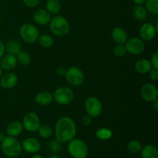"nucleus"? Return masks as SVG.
<instances>
[{
	"mask_svg": "<svg viewBox=\"0 0 158 158\" xmlns=\"http://www.w3.org/2000/svg\"><path fill=\"white\" fill-rule=\"evenodd\" d=\"M56 140L61 143H68L77 134V125L74 120L69 117H63L57 120L54 128Z\"/></svg>",
	"mask_w": 158,
	"mask_h": 158,
	"instance_id": "obj_1",
	"label": "nucleus"
},
{
	"mask_svg": "<svg viewBox=\"0 0 158 158\" xmlns=\"http://www.w3.org/2000/svg\"><path fill=\"white\" fill-rule=\"evenodd\" d=\"M49 27L53 35L60 37L66 35L70 30L69 23L63 15H56L53 18H51Z\"/></svg>",
	"mask_w": 158,
	"mask_h": 158,
	"instance_id": "obj_2",
	"label": "nucleus"
},
{
	"mask_svg": "<svg viewBox=\"0 0 158 158\" xmlns=\"http://www.w3.org/2000/svg\"><path fill=\"white\" fill-rule=\"evenodd\" d=\"M1 151L6 157H18L23 151L22 144L15 137H6L1 143Z\"/></svg>",
	"mask_w": 158,
	"mask_h": 158,
	"instance_id": "obj_3",
	"label": "nucleus"
},
{
	"mask_svg": "<svg viewBox=\"0 0 158 158\" xmlns=\"http://www.w3.org/2000/svg\"><path fill=\"white\" fill-rule=\"evenodd\" d=\"M67 151L69 155L73 158H86L89 154L86 143L81 139L75 137L68 142Z\"/></svg>",
	"mask_w": 158,
	"mask_h": 158,
	"instance_id": "obj_4",
	"label": "nucleus"
},
{
	"mask_svg": "<svg viewBox=\"0 0 158 158\" xmlns=\"http://www.w3.org/2000/svg\"><path fill=\"white\" fill-rule=\"evenodd\" d=\"M40 30L36 26L30 23H25L19 29V35L22 40L28 44H33L38 40Z\"/></svg>",
	"mask_w": 158,
	"mask_h": 158,
	"instance_id": "obj_5",
	"label": "nucleus"
},
{
	"mask_svg": "<svg viewBox=\"0 0 158 158\" xmlns=\"http://www.w3.org/2000/svg\"><path fill=\"white\" fill-rule=\"evenodd\" d=\"M53 100L60 105H69L73 101L74 93L68 86H60L54 91Z\"/></svg>",
	"mask_w": 158,
	"mask_h": 158,
	"instance_id": "obj_6",
	"label": "nucleus"
},
{
	"mask_svg": "<svg viewBox=\"0 0 158 158\" xmlns=\"http://www.w3.org/2000/svg\"><path fill=\"white\" fill-rule=\"evenodd\" d=\"M64 76L66 81L74 86H81L84 83V73L80 68L77 66H72L66 69Z\"/></svg>",
	"mask_w": 158,
	"mask_h": 158,
	"instance_id": "obj_7",
	"label": "nucleus"
},
{
	"mask_svg": "<svg viewBox=\"0 0 158 158\" xmlns=\"http://www.w3.org/2000/svg\"><path fill=\"white\" fill-rule=\"evenodd\" d=\"M84 107L86 114L90 116L92 118L99 117L103 111V106L99 99L95 97H89L86 100Z\"/></svg>",
	"mask_w": 158,
	"mask_h": 158,
	"instance_id": "obj_8",
	"label": "nucleus"
},
{
	"mask_svg": "<svg viewBox=\"0 0 158 158\" xmlns=\"http://www.w3.org/2000/svg\"><path fill=\"white\" fill-rule=\"evenodd\" d=\"M23 129L30 133L36 132L41 125L40 119L35 112H29L24 116L23 119Z\"/></svg>",
	"mask_w": 158,
	"mask_h": 158,
	"instance_id": "obj_9",
	"label": "nucleus"
},
{
	"mask_svg": "<svg viewBox=\"0 0 158 158\" xmlns=\"http://www.w3.org/2000/svg\"><path fill=\"white\" fill-rule=\"evenodd\" d=\"M124 45L127 52L132 54V55L140 54L143 52L145 49L144 41H143L140 38H137V37L128 39Z\"/></svg>",
	"mask_w": 158,
	"mask_h": 158,
	"instance_id": "obj_10",
	"label": "nucleus"
},
{
	"mask_svg": "<svg viewBox=\"0 0 158 158\" xmlns=\"http://www.w3.org/2000/svg\"><path fill=\"white\" fill-rule=\"evenodd\" d=\"M140 95L142 98L147 102H152L157 99L158 89L154 84L151 83L143 85L140 89Z\"/></svg>",
	"mask_w": 158,
	"mask_h": 158,
	"instance_id": "obj_11",
	"label": "nucleus"
},
{
	"mask_svg": "<svg viewBox=\"0 0 158 158\" xmlns=\"http://www.w3.org/2000/svg\"><path fill=\"white\" fill-rule=\"evenodd\" d=\"M157 33L155 27L152 23H147L142 25L139 30V35L143 41L148 42L154 40Z\"/></svg>",
	"mask_w": 158,
	"mask_h": 158,
	"instance_id": "obj_12",
	"label": "nucleus"
},
{
	"mask_svg": "<svg viewBox=\"0 0 158 158\" xmlns=\"http://www.w3.org/2000/svg\"><path fill=\"white\" fill-rule=\"evenodd\" d=\"M21 144L23 151L28 154H35L41 149V143L40 140L34 137H28L25 139Z\"/></svg>",
	"mask_w": 158,
	"mask_h": 158,
	"instance_id": "obj_13",
	"label": "nucleus"
},
{
	"mask_svg": "<svg viewBox=\"0 0 158 158\" xmlns=\"http://www.w3.org/2000/svg\"><path fill=\"white\" fill-rule=\"evenodd\" d=\"M18 83V77L14 73H7L0 78V86L4 89H12Z\"/></svg>",
	"mask_w": 158,
	"mask_h": 158,
	"instance_id": "obj_14",
	"label": "nucleus"
},
{
	"mask_svg": "<svg viewBox=\"0 0 158 158\" xmlns=\"http://www.w3.org/2000/svg\"><path fill=\"white\" fill-rule=\"evenodd\" d=\"M51 15L46 9H37L33 13V20L36 24L40 26H46L49 24L51 19Z\"/></svg>",
	"mask_w": 158,
	"mask_h": 158,
	"instance_id": "obj_15",
	"label": "nucleus"
},
{
	"mask_svg": "<svg viewBox=\"0 0 158 158\" xmlns=\"http://www.w3.org/2000/svg\"><path fill=\"white\" fill-rule=\"evenodd\" d=\"M0 60H1L0 66L2 69L6 71H10L13 69L18 63L15 56L9 53L3 56Z\"/></svg>",
	"mask_w": 158,
	"mask_h": 158,
	"instance_id": "obj_16",
	"label": "nucleus"
},
{
	"mask_svg": "<svg viewBox=\"0 0 158 158\" xmlns=\"http://www.w3.org/2000/svg\"><path fill=\"white\" fill-rule=\"evenodd\" d=\"M111 36L117 44H125L127 40H128L127 32L121 27H115L113 29Z\"/></svg>",
	"mask_w": 158,
	"mask_h": 158,
	"instance_id": "obj_17",
	"label": "nucleus"
},
{
	"mask_svg": "<svg viewBox=\"0 0 158 158\" xmlns=\"http://www.w3.org/2000/svg\"><path fill=\"white\" fill-rule=\"evenodd\" d=\"M23 131V127L21 122L18 121H12L8 124L6 127V133L9 137H16L22 134Z\"/></svg>",
	"mask_w": 158,
	"mask_h": 158,
	"instance_id": "obj_18",
	"label": "nucleus"
},
{
	"mask_svg": "<svg viewBox=\"0 0 158 158\" xmlns=\"http://www.w3.org/2000/svg\"><path fill=\"white\" fill-rule=\"evenodd\" d=\"M53 100L52 94L49 91H42L36 94L35 102L39 106H47Z\"/></svg>",
	"mask_w": 158,
	"mask_h": 158,
	"instance_id": "obj_19",
	"label": "nucleus"
},
{
	"mask_svg": "<svg viewBox=\"0 0 158 158\" xmlns=\"http://www.w3.org/2000/svg\"><path fill=\"white\" fill-rule=\"evenodd\" d=\"M134 67H135L136 71L140 74L148 73L153 68L151 61L148 60V59H140V60H137Z\"/></svg>",
	"mask_w": 158,
	"mask_h": 158,
	"instance_id": "obj_20",
	"label": "nucleus"
},
{
	"mask_svg": "<svg viewBox=\"0 0 158 158\" xmlns=\"http://www.w3.org/2000/svg\"><path fill=\"white\" fill-rule=\"evenodd\" d=\"M140 158H158V149L153 144H148L142 148Z\"/></svg>",
	"mask_w": 158,
	"mask_h": 158,
	"instance_id": "obj_21",
	"label": "nucleus"
},
{
	"mask_svg": "<svg viewBox=\"0 0 158 158\" xmlns=\"http://www.w3.org/2000/svg\"><path fill=\"white\" fill-rule=\"evenodd\" d=\"M5 48H6V51H7L8 53L15 56L19 51H21V44L18 40L11 39L6 42Z\"/></svg>",
	"mask_w": 158,
	"mask_h": 158,
	"instance_id": "obj_22",
	"label": "nucleus"
},
{
	"mask_svg": "<svg viewBox=\"0 0 158 158\" xmlns=\"http://www.w3.org/2000/svg\"><path fill=\"white\" fill-rule=\"evenodd\" d=\"M46 9L50 15H58L61 10L60 0H47L46 2Z\"/></svg>",
	"mask_w": 158,
	"mask_h": 158,
	"instance_id": "obj_23",
	"label": "nucleus"
},
{
	"mask_svg": "<svg viewBox=\"0 0 158 158\" xmlns=\"http://www.w3.org/2000/svg\"><path fill=\"white\" fill-rule=\"evenodd\" d=\"M134 17L138 21H143L148 16V11L142 5H137L133 9Z\"/></svg>",
	"mask_w": 158,
	"mask_h": 158,
	"instance_id": "obj_24",
	"label": "nucleus"
},
{
	"mask_svg": "<svg viewBox=\"0 0 158 158\" xmlns=\"http://www.w3.org/2000/svg\"><path fill=\"white\" fill-rule=\"evenodd\" d=\"M96 137L100 140H108L113 137V132L107 127H100L96 131Z\"/></svg>",
	"mask_w": 158,
	"mask_h": 158,
	"instance_id": "obj_25",
	"label": "nucleus"
},
{
	"mask_svg": "<svg viewBox=\"0 0 158 158\" xmlns=\"http://www.w3.org/2000/svg\"><path fill=\"white\" fill-rule=\"evenodd\" d=\"M38 43L43 48H50L53 46L54 40L49 34H42L40 35L38 38Z\"/></svg>",
	"mask_w": 158,
	"mask_h": 158,
	"instance_id": "obj_26",
	"label": "nucleus"
},
{
	"mask_svg": "<svg viewBox=\"0 0 158 158\" xmlns=\"http://www.w3.org/2000/svg\"><path fill=\"white\" fill-rule=\"evenodd\" d=\"M143 145L140 141L137 140H130L127 145V149L131 154H139L141 151Z\"/></svg>",
	"mask_w": 158,
	"mask_h": 158,
	"instance_id": "obj_27",
	"label": "nucleus"
},
{
	"mask_svg": "<svg viewBox=\"0 0 158 158\" xmlns=\"http://www.w3.org/2000/svg\"><path fill=\"white\" fill-rule=\"evenodd\" d=\"M15 57H16L17 63L22 66H27L31 63V56L26 51H19L15 55Z\"/></svg>",
	"mask_w": 158,
	"mask_h": 158,
	"instance_id": "obj_28",
	"label": "nucleus"
},
{
	"mask_svg": "<svg viewBox=\"0 0 158 158\" xmlns=\"http://www.w3.org/2000/svg\"><path fill=\"white\" fill-rule=\"evenodd\" d=\"M38 133L41 137L44 139H49L53 135V130L50 126L46 124L40 125L38 129Z\"/></svg>",
	"mask_w": 158,
	"mask_h": 158,
	"instance_id": "obj_29",
	"label": "nucleus"
},
{
	"mask_svg": "<svg viewBox=\"0 0 158 158\" xmlns=\"http://www.w3.org/2000/svg\"><path fill=\"white\" fill-rule=\"evenodd\" d=\"M62 143H63L60 142L58 140L54 139V140L49 141V144H48V149L52 154H57L61 151L62 147H63Z\"/></svg>",
	"mask_w": 158,
	"mask_h": 158,
	"instance_id": "obj_30",
	"label": "nucleus"
},
{
	"mask_svg": "<svg viewBox=\"0 0 158 158\" xmlns=\"http://www.w3.org/2000/svg\"><path fill=\"white\" fill-rule=\"evenodd\" d=\"M146 9L148 12L154 15L158 14V0H147Z\"/></svg>",
	"mask_w": 158,
	"mask_h": 158,
	"instance_id": "obj_31",
	"label": "nucleus"
},
{
	"mask_svg": "<svg viewBox=\"0 0 158 158\" xmlns=\"http://www.w3.org/2000/svg\"><path fill=\"white\" fill-rule=\"evenodd\" d=\"M126 47L124 44H117L114 48V54L117 57H123L127 54Z\"/></svg>",
	"mask_w": 158,
	"mask_h": 158,
	"instance_id": "obj_32",
	"label": "nucleus"
},
{
	"mask_svg": "<svg viewBox=\"0 0 158 158\" xmlns=\"http://www.w3.org/2000/svg\"><path fill=\"white\" fill-rule=\"evenodd\" d=\"M26 6L29 8H35L40 4V0H23Z\"/></svg>",
	"mask_w": 158,
	"mask_h": 158,
	"instance_id": "obj_33",
	"label": "nucleus"
},
{
	"mask_svg": "<svg viewBox=\"0 0 158 158\" xmlns=\"http://www.w3.org/2000/svg\"><path fill=\"white\" fill-rule=\"evenodd\" d=\"M92 119L93 118L90 117V116H89L88 114H86V115H84L83 117H82V120H81L82 124H83L84 127L89 126V125L91 124V123H92Z\"/></svg>",
	"mask_w": 158,
	"mask_h": 158,
	"instance_id": "obj_34",
	"label": "nucleus"
},
{
	"mask_svg": "<svg viewBox=\"0 0 158 158\" xmlns=\"http://www.w3.org/2000/svg\"><path fill=\"white\" fill-rule=\"evenodd\" d=\"M148 73H149V77L151 80L157 81L158 80V69L152 68Z\"/></svg>",
	"mask_w": 158,
	"mask_h": 158,
	"instance_id": "obj_35",
	"label": "nucleus"
},
{
	"mask_svg": "<svg viewBox=\"0 0 158 158\" xmlns=\"http://www.w3.org/2000/svg\"><path fill=\"white\" fill-rule=\"evenodd\" d=\"M151 65H152L153 68H155V69H158V52L156 51L154 54L151 56Z\"/></svg>",
	"mask_w": 158,
	"mask_h": 158,
	"instance_id": "obj_36",
	"label": "nucleus"
},
{
	"mask_svg": "<svg viewBox=\"0 0 158 158\" xmlns=\"http://www.w3.org/2000/svg\"><path fill=\"white\" fill-rule=\"evenodd\" d=\"M66 69L63 66H58L56 68V73L60 76H64Z\"/></svg>",
	"mask_w": 158,
	"mask_h": 158,
	"instance_id": "obj_37",
	"label": "nucleus"
},
{
	"mask_svg": "<svg viewBox=\"0 0 158 158\" xmlns=\"http://www.w3.org/2000/svg\"><path fill=\"white\" fill-rule=\"evenodd\" d=\"M5 52H6L5 44L3 43V42L0 40V60H1L2 57L5 55Z\"/></svg>",
	"mask_w": 158,
	"mask_h": 158,
	"instance_id": "obj_38",
	"label": "nucleus"
},
{
	"mask_svg": "<svg viewBox=\"0 0 158 158\" xmlns=\"http://www.w3.org/2000/svg\"><path fill=\"white\" fill-rule=\"evenodd\" d=\"M151 103H152L153 108H154L155 110H158V100H157V99L154 100V101H152Z\"/></svg>",
	"mask_w": 158,
	"mask_h": 158,
	"instance_id": "obj_39",
	"label": "nucleus"
},
{
	"mask_svg": "<svg viewBox=\"0 0 158 158\" xmlns=\"http://www.w3.org/2000/svg\"><path fill=\"white\" fill-rule=\"evenodd\" d=\"M136 5H143L147 2V0H133Z\"/></svg>",
	"mask_w": 158,
	"mask_h": 158,
	"instance_id": "obj_40",
	"label": "nucleus"
},
{
	"mask_svg": "<svg viewBox=\"0 0 158 158\" xmlns=\"http://www.w3.org/2000/svg\"><path fill=\"white\" fill-rule=\"evenodd\" d=\"M5 138H6V135H5V134L2 131H0V143L3 141V140H4Z\"/></svg>",
	"mask_w": 158,
	"mask_h": 158,
	"instance_id": "obj_41",
	"label": "nucleus"
},
{
	"mask_svg": "<svg viewBox=\"0 0 158 158\" xmlns=\"http://www.w3.org/2000/svg\"><path fill=\"white\" fill-rule=\"evenodd\" d=\"M47 158H61L60 156H58L57 154H52V155L49 156Z\"/></svg>",
	"mask_w": 158,
	"mask_h": 158,
	"instance_id": "obj_42",
	"label": "nucleus"
},
{
	"mask_svg": "<svg viewBox=\"0 0 158 158\" xmlns=\"http://www.w3.org/2000/svg\"><path fill=\"white\" fill-rule=\"evenodd\" d=\"M31 158H43V157H42L41 155H40V154H34L33 156H32V157Z\"/></svg>",
	"mask_w": 158,
	"mask_h": 158,
	"instance_id": "obj_43",
	"label": "nucleus"
},
{
	"mask_svg": "<svg viewBox=\"0 0 158 158\" xmlns=\"http://www.w3.org/2000/svg\"><path fill=\"white\" fill-rule=\"evenodd\" d=\"M2 69L1 66H0V78L2 77Z\"/></svg>",
	"mask_w": 158,
	"mask_h": 158,
	"instance_id": "obj_44",
	"label": "nucleus"
},
{
	"mask_svg": "<svg viewBox=\"0 0 158 158\" xmlns=\"http://www.w3.org/2000/svg\"><path fill=\"white\" fill-rule=\"evenodd\" d=\"M5 158H15V157H5Z\"/></svg>",
	"mask_w": 158,
	"mask_h": 158,
	"instance_id": "obj_45",
	"label": "nucleus"
},
{
	"mask_svg": "<svg viewBox=\"0 0 158 158\" xmlns=\"http://www.w3.org/2000/svg\"><path fill=\"white\" fill-rule=\"evenodd\" d=\"M1 19H2V16H1V14H0V22H1Z\"/></svg>",
	"mask_w": 158,
	"mask_h": 158,
	"instance_id": "obj_46",
	"label": "nucleus"
}]
</instances>
